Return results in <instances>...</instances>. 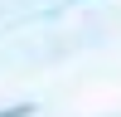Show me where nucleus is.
Here are the masks:
<instances>
[{
	"instance_id": "f257e3e1",
	"label": "nucleus",
	"mask_w": 121,
	"mask_h": 117,
	"mask_svg": "<svg viewBox=\"0 0 121 117\" xmlns=\"http://www.w3.org/2000/svg\"><path fill=\"white\" fill-rule=\"evenodd\" d=\"M0 117H29V107H5Z\"/></svg>"
}]
</instances>
